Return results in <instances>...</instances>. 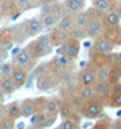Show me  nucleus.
Here are the masks:
<instances>
[{
  "label": "nucleus",
  "mask_w": 121,
  "mask_h": 129,
  "mask_svg": "<svg viewBox=\"0 0 121 129\" xmlns=\"http://www.w3.org/2000/svg\"><path fill=\"white\" fill-rule=\"evenodd\" d=\"M26 46H27V49H29L30 54H32V57L34 60H38V58L50 54L53 52V46H52V42H50L49 33L38 36L34 41L27 44Z\"/></svg>",
  "instance_id": "1"
},
{
  "label": "nucleus",
  "mask_w": 121,
  "mask_h": 129,
  "mask_svg": "<svg viewBox=\"0 0 121 129\" xmlns=\"http://www.w3.org/2000/svg\"><path fill=\"white\" fill-rule=\"evenodd\" d=\"M103 110H105V103L99 98H97L95 95L94 98L84 101L79 109L82 117L87 118V120H98L99 116L103 113Z\"/></svg>",
  "instance_id": "2"
},
{
  "label": "nucleus",
  "mask_w": 121,
  "mask_h": 129,
  "mask_svg": "<svg viewBox=\"0 0 121 129\" xmlns=\"http://www.w3.org/2000/svg\"><path fill=\"white\" fill-rule=\"evenodd\" d=\"M36 86L38 91L42 92H50L60 87V75L53 74V72H48L45 75L37 76L36 78Z\"/></svg>",
  "instance_id": "3"
},
{
  "label": "nucleus",
  "mask_w": 121,
  "mask_h": 129,
  "mask_svg": "<svg viewBox=\"0 0 121 129\" xmlns=\"http://www.w3.org/2000/svg\"><path fill=\"white\" fill-rule=\"evenodd\" d=\"M74 61L72 58H70L68 56H64V54H57L52 58L49 62V71L53 72V74H57V75H61L67 71H71L72 69V65H74Z\"/></svg>",
  "instance_id": "4"
},
{
  "label": "nucleus",
  "mask_w": 121,
  "mask_h": 129,
  "mask_svg": "<svg viewBox=\"0 0 121 129\" xmlns=\"http://www.w3.org/2000/svg\"><path fill=\"white\" fill-rule=\"evenodd\" d=\"M114 48H116V45L112 40L101 36V37H98L94 40L91 48L88 49V56H91V54H106V53L113 52Z\"/></svg>",
  "instance_id": "5"
},
{
  "label": "nucleus",
  "mask_w": 121,
  "mask_h": 129,
  "mask_svg": "<svg viewBox=\"0 0 121 129\" xmlns=\"http://www.w3.org/2000/svg\"><path fill=\"white\" fill-rule=\"evenodd\" d=\"M80 48H82L80 41L70 38L67 42H64L60 48H58L57 54H64V56H68L72 60H76L79 53H80Z\"/></svg>",
  "instance_id": "6"
},
{
  "label": "nucleus",
  "mask_w": 121,
  "mask_h": 129,
  "mask_svg": "<svg viewBox=\"0 0 121 129\" xmlns=\"http://www.w3.org/2000/svg\"><path fill=\"white\" fill-rule=\"evenodd\" d=\"M64 14V6L58 4L56 6V10H54L52 14H48V15H44V16H40L41 18V22H42V26L44 29H48V30H52L54 27H57L58 25V20L63 16Z\"/></svg>",
  "instance_id": "7"
},
{
  "label": "nucleus",
  "mask_w": 121,
  "mask_h": 129,
  "mask_svg": "<svg viewBox=\"0 0 121 129\" xmlns=\"http://www.w3.org/2000/svg\"><path fill=\"white\" fill-rule=\"evenodd\" d=\"M112 83L109 80H95V83L93 84V90L97 98H99L105 103V106L108 105V99L112 94Z\"/></svg>",
  "instance_id": "8"
},
{
  "label": "nucleus",
  "mask_w": 121,
  "mask_h": 129,
  "mask_svg": "<svg viewBox=\"0 0 121 129\" xmlns=\"http://www.w3.org/2000/svg\"><path fill=\"white\" fill-rule=\"evenodd\" d=\"M78 80L80 86H93L95 83V80H97L95 71L93 68L87 67V62H86V67H83L78 72Z\"/></svg>",
  "instance_id": "9"
},
{
  "label": "nucleus",
  "mask_w": 121,
  "mask_h": 129,
  "mask_svg": "<svg viewBox=\"0 0 121 129\" xmlns=\"http://www.w3.org/2000/svg\"><path fill=\"white\" fill-rule=\"evenodd\" d=\"M49 36H50L52 46H61L64 42H67L70 40V31L61 30L60 27H54V29H52Z\"/></svg>",
  "instance_id": "10"
},
{
  "label": "nucleus",
  "mask_w": 121,
  "mask_h": 129,
  "mask_svg": "<svg viewBox=\"0 0 121 129\" xmlns=\"http://www.w3.org/2000/svg\"><path fill=\"white\" fill-rule=\"evenodd\" d=\"M102 22H103V29H116V27H120L121 18L118 16V14L116 12V10L113 8L105 12Z\"/></svg>",
  "instance_id": "11"
},
{
  "label": "nucleus",
  "mask_w": 121,
  "mask_h": 129,
  "mask_svg": "<svg viewBox=\"0 0 121 129\" xmlns=\"http://www.w3.org/2000/svg\"><path fill=\"white\" fill-rule=\"evenodd\" d=\"M86 30H87V36L90 38H93V40L101 37L103 34V22H102V19H90Z\"/></svg>",
  "instance_id": "12"
},
{
  "label": "nucleus",
  "mask_w": 121,
  "mask_h": 129,
  "mask_svg": "<svg viewBox=\"0 0 121 129\" xmlns=\"http://www.w3.org/2000/svg\"><path fill=\"white\" fill-rule=\"evenodd\" d=\"M25 29L29 34V37H36L42 31L44 26L42 22H41V18H32V19H27L25 20Z\"/></svg>",
  "instance_id": "13"
},
{
  "label": "nucleus",
  "mask_w": 121,
  "mask_h": 129,
  "mask_svg": "<svg viewBox=\"0 0 121 129\" xmlns=\"http://www.w3.org/2000/svg\"><path fill=\"white\" fill-rule=\"evenodd\" d=\"M33 60L34 58L32 57V54H30L27 46L22 48L15 56H12V62L15 65H20V67H26V65L29 64L30 61H33Z\"/></svg>",
  "instance_id": "14"
},
{
  "label": "nucleus",
  "mask_w": 121,
  "mask_h": 129,
  "mask_svg": "<svg viewBox=\"0 0 121 129\" xmlns=\"http://www.w3.org/2000/svg\"><path fill=\"white\" fill-rule=\"evenodd\" d=\"M12 79L15 82V84L18 88L25 86L26 80H27V76H29V71L25 68V67H20V65H15L14 68V72H12Z\"/></svg>",
  "instance_id": "15"
},
{
  "label": "nucleus",
  "mask_w": 121,
  "mask_h": 129,
  "mask_svg": "<svg viewBox=\"0 0 121 129\" xmlns=\"http://www.w3.org/2000/svg\"><path fill=\"white\" fill-rule=\"evenodd\" d=\"M11 29V34H12V42L15 44H20L29 38V34L25 29V23H20V25H14L10 27Z\"/></svg>",
  "instance_id": "16"
},
{
  "label": "nucleus",
  "mask_w": 121,
  "mask_h": 129,
  "mask_svg": "<svg viewBox=\"0 0 121 129\" xmlns=\"http://www.w3.org/2000/svg\"><path fill=\"white\" fill-rule=\"evenodd\" d=\"M0 88L6 95H11L18 90V87L14 82L12 76H0Z\"/></svg>",
  "instance_id": "17"
},
{
  "label": "nucleus",
  "mask_w": 121,
  "mask_h": 129,
  "mask_svg": "<svg viewBox=\"0 0 121 129\" xmlns=\"http://www.w3.org/2000/svg\"><path fill=\"white\" fill-rule=\"evenodd\" d=\"M20 110H22V117L23 118H30L37 111L36 101L32 99V98L23 99L22 102H20Z\"/></svg>",
  "instance_id": "18"
},
{
  "label": "nucleus",
  "mask_w": 121,
  "mask_h": 129,
  "mask_svg": "<svg viewBox=\"0 0 121 129\" xmlns=\"http://www.w3.org/2000/svg\"><path fill=\"white\" fill-rule=\"evenodd\" d=\"M64 10L71 14H78L84 10L86 0H64Z\"/></svg>",
  "instance_id": "19"
},
{
  "label": "nucleus",
  "mask_w": 121,
  "mask_h": 129,
  "mask_svg": "<svg viewBox=\"0 0 121 129\" xmlns=\"http://www.w3.org/2000/svg\"><path fill=\"white\" fill-rule=\"evenodd\" d=\"M74 26H75V14L64 12V14H63V16H61L60 20H58L57 27H60L61 30L70 31Z\"/></svg>",
  "instance_id": "20"
},
{
  "label": "nucleus",
  "mask_w": 121,
  "mask_h": 129,
  "mask_svg": "<svg viewBox=\"0 0 121 129\" xmlns=\"http://www.w3.org/2000/svg\"><path fill=\"white\" fill-rule=\"evenodd\" d=\"M90 129H114V121H113L109 116H105V114L102 113L101 116H99V118L97 120V122Z\"/></svg>",
  "instance_id": "21"
},
{
  "label": "nucleus",
  "mask_w": 121,
  "mask_h": 129,
  "mask_svg": "<svg viewBox=\"0 0 121 129\" xmlns=\"http://www.w3.org/2000/svg\"><path fill=\"white\" fill-rule=\"evenodd\" d=\"M6 114L8 117L14 118V120H18L22 117V110H20V102L18 101H14V102L8 103L6 106Z\"/></svg>",
  "instance_id": "22"
},
{
  "label": "nucleus",
  "mask_w": 121,
  "mask_h": 129,
  "mask_svg": "<svg viewBox=\"0 0 121 129\" xmlns=\"http://www.w3.org/2000/svg\"><path fill=\"white\" fill-rule=\"evenodd\" d=\"M60 105H61V98H57V96H50V98H48L45 113L46 114H58Z\"/></svg>",
  "instance_id": "23"
},
{
  "label": "nucleus",
  "mask_w": 121,
  "mask_h": 129,
  "mask_svg": "<svg viewBox=\"0 0 121 129\" xmlns=\"http://www.w3.org/2000/svg\"><path fill=\"white\" fill-rule=\"evenodd\" d=\"M70 38H74V40H78V41H84L86 38H88L87 36V30L84 27H80L78 25H75L72 29L70 30Z\"/></svg>",
  "instance_id": "24"
},
{
  "label": "nucleus",
  "mask_w": 121,
  "mask_h": 129,
  "mask_svg": "<svg viewBox=\"0 0 121 129\" xmlns=\"http://www.w3.org/2000/svg\"><path fill=\"white\" fill-rule=\"evenodd\" d=\"M103 62H105V65H109V67H116L121 62V53H116V52L106 53L103 57Z\"/></svg>",
  "instance_id": "25"
},
{
  "label": "nucleus",
  "mask_w": 121,
  "mask_h": 129,
  "mask_svg": "<svg viewBox=\"0 0 121 129\" xmlns=\"http://www.w3.org/2000/svg\"><path fill=\"white\" fill-rule=\"evenodd\" d=\"M116 3H117V0H93V6L102 10L103 12L109 11V10H113Z\"/></svg>",
  "instance_id": "26"
},
{
  "label": "nucleus",
  "mask_w": 121,
  "mask_h": 129,
  "mask_svg": "<svg viewBox=\"0 0 121 129\" xmlns=\"http://www.w3.org/2000/svg\"><path fill=\"white\" fill-rule=\"evenodd\" d=\"M78 95L80 96L83 101H87V99H91L94 98V90H93V86H79L78 88Z\"/></svg>",
  "instance_id": "27"
},
{
  "label": "nucleus",
  "mask_w": 121,
  "mask_h": 129,
  "mask_svg": "<svg viewBox=\"0 0 121 129\" xmlns=\"http://www.w3.org/2000/svg\"><path fill=\"white\" fill-rule=\"evenodd\" d=\"M88 22H90V16H88V14L87 11H80V12H78V14H75V25H78V26H80V27H87L88 25Z\"/></svg>",
  "instance_id": "28"
},
{
  "label": "nucleus",
  "mask_w": 121,
  "mask_h": 129,
  "mask_svg": "<svg viewBox=\"0 0 121 129\" xmlns=\"http://www.w3.org/2000/svg\"><path fill=\"white\" fill-rule=\"evenodd\" d=\"M110 69H112V67H109V65H101V67H98L95 69L97 80H109Z\"/></svg>",
  "instance_id": "29"
},
{
  "label": "nucleus",
  "mask_w": 121,
  "mask_h": 129,
  "mask_svg": "<svg viewBox=\"0 0 121 129\" xmlns=\"http://www.w3.org/2000/svg\"><path fill=\"white\" fill-rule=\"evenodd\" d=\"M54 129H80V128H79V122L75 121L74 118H64L58 124V126Z\"/></svg>",
  "instance_id": "30"
},
{
  "label": "nucleus",
  "mask_w": 121,
  "mask_h": 129,
  "mask_svg": "<svg viewBox=\"0 0 121 129\" xmlns=\"http://www.w3.org/2000/svg\"><path fill=\"white\" fill-rule=\"evenodd\" d=\"M108 107H112V109H121V94H114L112 92L108 99Z\"/></svg>",
  "instance_id": "31"
},
{
  "label": "nucleus",
  "mask_w": 121,
  "mask_h": 129,
  "mask_svg": "<svg viewBox=\"0 0 121 129\" xmlns=\"http://www.w3.org/2000/svg\"><path fill=\"white\" fill-rule=\"evenodd\" d=\"M14 68H15V64L11 61H6L0 64V76H11L14 72Z\"/></svg>",
  "instance_id": "32"
},
{
  "label": "nucleus",
  "mask_w": 121,
  "mask_h": 129,
  "mask_svg": "<svg viewBox=\"0 0 121 129\" xmlns=\"http://www.w3.org/2000/svg\"><path fill=\"white\" fill-rule=\"evenodd\" d=\"M109 82L112 83V84H116V83L121 82V68L118 67V65H116V67H112V69H110Z\"/></svg>",
  "instance_id": "33"
},
{
  "label": "nucleus",
  "mask_w": 121,
  "mask_h": 129,
  "mask_svg": "<svg viewBox=\"0 0 121 129\" xmlns=\"http://www.w3.org/2000/svg\"><path fill=\"white\" fill-rule=\"evenodd\" d=\"M90 16V19H103V15H105V12L102 11V10L97 8L95 6H91L90 8L86 10Z\"/></svg>",
  "instance_id": "34"
},
{
  "label": "nucleus",
  "mask_w": 121,
  "mask_h": 129,
  "mask_svg": "<svg viewBox=\"0 0 121 129\" xmlns=\"http://www.w3.org/2000/svg\"><path fill=\"white\" fill-rule=\"evenodd\" d=\"M56 6H57V3H44V4L40 7V16L52 14L56 10Z\"/></svg>",
  "instance_id": "35"
},
{
  "label": "nucleus",
  "mask_w": 121,
  "mask_h": 129,
  "mask_svg": "<svg viewBox=\"0 0 121 129\" xmlns=\"http://www.w3.org/2000/svg\"><path fill=\"white\" fill-rule=\"evenodd\" d=\"M12 2L19 11H27V10L33 8L32 0H12Z\"/></svg>",
  "instance_id": "36"
},
{
  "label": "nucleus",
  "mask_w": 121,
  "mask_h": 129,
  "mask_svg": "<svg viewBox=\"0 0 121 129\" xmlns=\"http://www.w3.org/2000/svg\"><path fill=\"white\" fill-rule=\"evenodd\" d=\"M0 120H2V129H15V126H16L15 121L16 120L8 117L7 114H6V116H3Z\"/></svg>",
  "instance_id": "37"
},
{
  "label": "nucleus",
  "mask_w": 121,
  "mask_h": 129,
  "mask_svg": "<svg viewBox=\"0 0 121 129\" xmlns=\"http://www.w3.org/2000/svg\"><path fill=\"white\" fill-rule=\"evenodd\" d=\"M36 76H41V75H45L49 72V62H42V64H38L36 68L33 69Z\"/></svg>",
  "instance_id": "38"
},
{
  "label": "nucleus",
  "mask_w": 121,
  "mask_h": 129,
  "mask_svg": "<svg viewBox=\"0 0 121 129\" xmlns=\"http://www.w3.org/2000/svg\"><path fill=\"white\" fill-rule=\"evenodd\" d=\"M36 101V107H37V111L38 113H42L46 109V102H48V98L46 96H40V98H34Z\"/></svg>",
  "instance_id": "39"
},
{
  "label": "nucleus",
  "mask_w": 121,
  "mask_h": 129,
  "mask_svg": "<svg viewBox=\"0 0 121 129\" xmlns=\"http://www.w3.org/2000/svg\"><path fill=\"white\" fill-rule=\"evenodd\" d=\"M46 118H48V114L42 111V113H38V118L36 121V125L33 126H37L38 129H45V122H46Z\"/></svg>",
  "instance_id": "40"
},
{
  "label": "nucleus",
  "mask_w": 121,
  "mask_h": 129,
  "mask_svg": "<svg viewBox=\"0 0 121 129\" xmlns=\"http://www.w3.org/2000/svg\"><path fill=\"white\" fill-rule=\"evenodd\" d=\"M36 78H37V76H36V74H34V71H32V74L27 76V80H26V83H25V87H26L27 90L32 88V86H33V83H34V79H36Z\"/></svg>",
  "instance_id": "41"
},
{
  "label": "nucleus",
  "mask_w": 121,
  "mask_h": 129,
  "mask_svg": "<svg viewBox=\"0 0 121 129\" xmlns=\"http://www.w3.org/2000/svg\"><path fill=\"white\" fill-rule=\"evenodd\" d=\"M113 42H114L116 46H120V45H121V27L118 29V31H117L116 37L113 38Z\"/></svg>",
  "instance_id": "42"
},
{
  "label": "nucleus",
  "mask_w": 121,
  "mask_h": 129,
  "mask_svg": "<svg viewBox=\"0 0 121 129\" xmlns=\"http://www.w3.org/2000/svg\"><path fill=\"white\" fill-rule=\"evenodd\" d=\"M112 92L121 94V82H118V83H116V84L112 86Z\"/></svg>",
  "instance_id": "43"
},
{
  "label": "nucleus",
  "mask_w": 121,
  "mask_h": 129,
  "mask_svg": "<svg viewBox=\"0 0 121 129\" xmlns=\"http://www.w3.org/2000/svg\"><path fill=\"white\" fill-rule=\"evenodd\" d=\"M114 10H116V12L118 14V16L121 18V0H120V2L117 0V3H116V6H114Z\"/></svg>",
  "instance_id": "44"
},
{
  "label": "nucleus",
  "mask_w": 121,
  "mask_h": 129,
  "mask_svg": "<svg viewBox=\"0 0 121 129\" xmlns=\"http://www.w3.org/2000/svg\"><path fill=\"white\" fill-rule=\"evenodd\" d=\"M37 118H38V111H36V113H34L33 116L30 117V125H36Z\"/></svg>",
  "instance_id": "45"
},
{
  "label": "nucleus",
  "mask_w": 121,
  "mask_h": 129,
  "mask_svg": "<svg viewBox=\"0 0 121 129\" xmlns=\"http://www.w3.org/2000/svg\"><path fill=\"white\" fill-rule=\"evenodd\" d=\"M6 102V94L3 92V90L0 88V105H3Z\"/></svg>",
  "instance_id": "46"
},
{
  "label": "nucleus",
  "mask_w": 121,
  "mask_h": 129,
  "mask_svg": "<svg viewBox=\"0 0 121 129\" xmlns=\"http://www.w3.org/2000/svg\"><path fill=\"white\" fill-rule=\"evenodd\" d=\"M114 129H121V120L120 118L117 121H114Z\"/></svg>",
  "instance_id": "47"
},
{
  "label": "nucleus",
  "mask_w": 121,
  "mask_h": 129,
  "mask_svg": "<svg viewBox=\"0 0 121 129\" xmlns=\"http://www.w3.org/2000/svg\"><path fill=\"white\" fill-rule=\"evenodd\" d=\"M19 50H20V48H19V46H16V48H15V49H14V50H12V56H15V54H16V53H18V52H19Z\"/></svg>",
  "instance_id": "48"
},
{
  "label": "nucleus",
  "mask_w": 121,
  "mask_h": 129,
  "mask_svg": "<svg viewBox=\"0 0 121 129\" xmlns=\"http://www.w3.org/2000/svg\"><path fill=\"white\" fill-rule=\"evenodd\" d=\"M44 3H56V0H42V4Z\"/></svg>",
  "instance_id": "49"
},
{
  "label": "nucleus",
  "mask_w": 121,
  "mask_h": 129,
  "mask_svg": "<svg viewBox=\"0 0 121 129\" xmlns=\"http://www.w3.org/2000/svg\"><path fill=\"white\" fill-rule=\"evenodd\" d=\"M3 3H6V2H11V0H2Z\"/></svg>",
  "instance_id": "50"
},
{
  "label": "nucleus",
  "mask_w": 121,
  "mask_h": 129,
  "mask_svg": "<svg viewBox=\"0 0 121 129\" xmlns=\"http://www.w3.org/2000/svg\"><path fill=\"white\" fill-rule=\"evenodd\" d=\"M0 118H2V117H0ZM0 129H2V120H0Z\"/></svg>",
  "instance_id": "51"
},
{
  "label": "nucleus",
  "mask_w": 121,
  "mask_h": 129,
  "mask_svg": "<svg viewBox=\"0 0 121 129\" xmlns=\"http://www.w3.org/2000/svg\"><path fill=\"white\" fill-rule=\"evenodd\" d=\"M120 120H121V117H120Z\"/></svg>",
  "instance_id": "52"
}]
</instances>
